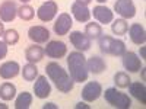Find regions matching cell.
<instances>
[{"mask_svg":"<svg viewBox=\"0 0 146 109\" xmlns=\"http://www.w3.org/2000/svg\"><path fill=\"white\" fill-rule=\"evenodd\" d=\"M45 73H47L48 79L54 83V86L58 92L70 93L73 90V87H75L73 79L70 77V74L58 63H56V61L48 63L45 66Z\"/></svg>","mask_w":146,"mask_h":109,"instance_id":"1","label":"cell"},{"mask_svg":"<svg viewBox=\"0 0 146 109\" xmlns=\"http://www.w3.org/2000/svg\"><path fill=\"white\" fill-rule=\"evenodd\" d=\"M67 68H69V74L73 79L75 83H83L88 80L89 71L86 67V57L83 55L80 51H72L67 58Z\"/></svg>","mask_w":146,"mask_h":109,"instance_id":"2","label":"cell"},{"mask_svg":"<svg viewBox=\"0 0 146 109\" xmlns=\"http://www.w3.org/2000/svg\"><path fill=\"white\" fill-rule=\"evenodd\" d=\"M98 47L102 54L105 55H113V57H121L127 50H126V44L124 41L113 38L110 35H101L98 38Z\"/></svg>","mask_w":146,"mask_h":109,"instance_id":"3","label":"cell"},{"mask_svg":"<svg viewBox=\"0 0 146 109\" xmlns=\"http://www.w3.org/2000/svg\"><path fill=\"white\" fill-rule=\"evenodd\" d=\"M104 99L108 105H111L113 108L117 109H129L131 106V99L130 96L117 90V87H108L105 89Z\"/></svg>","mask_w":146,"mask_h":109,"instance_id":"4","label":"cell"},{"mask_svg":"<svg viewBox=\"0 0 146 109\" xmlns=\"http://www.w3.org/2000/svg\"><path fill=\"white\" fill-rule=\"evenodd\" d=\"M102 95V86L100 81H88L86 84L83 86L80 96H82V100H85L86 103L95 102L96 99H100V96Z\"/></svg>","mask_w":146,"mask_h":109,"instance_id":"5","label":"cell"},{"mask_svg":"<svg viewBox=\"0 0 146 109\" xmlns=\"http://www.w3.org/2000/svg\"><path fill=\"white\" fill-rule=\"evenodd\" d=\"M58 12V5L54 2V0H47V2H44L38 10H36V16H38V19L41 22H51L56 15Z\"/></svg>","mask_w":146,"mask_h":109,"instance_id":"6","label":"cell"},{"mask_svg":"<svg viewBox=\"0 0 146 109\" xmlns=\"http://www.w3.org/2000/svg\"><path fill=\"white\" fill-rule=\"evenodd\" d=\"M44 54H47V57H50L53 60H60L67 55V47L63 41H48L47 47L44 48Z\"/></svg>","mask_w":146,"mask_h":109,"instance_id":"7","label":"cell"},{"mask_svg":"<svg viewBox=\"0 0 146 109\" xmlns=\"http://www.w3.org/2000/svg\"><path fill=\"white\" fill-rule=\"evenodd\" d=\"M114 10L123 19H133L136 16V6L133 0H117L114 3Z\"/></svg>","mask_w":146,"mask_h":109,"instance_id":"8","label":"cell"},{"mask_svg":"<svg viewBox=\"0 0 146 109\" xmlns=\"http://www.w3.org/2000/svg\"><path fill=\"white\" fill-rule=\"evenodd\" d=\"M123 67L129 71V73H139L140 68L143 67V63L142 60L139 58V55L133 51H126L123 55Z\"/></svg>","mask_w":146,"mask_h":109,"instance_id":"9","label":"cell"},{"mask_svg":"<svg viewBox=\"0 0 146 109\" xmlns=\"http://www.w3.org/2000/svg\"><path fill=\"white\" fill-rule=\"evenodd\" d=\"M69 39H70V44L76 48V51L85 53L91 48V39L85 35V32L82 33L80 31H73L69 35Z\"/></svg>","mask_w":146,"mask_h":109,"instance_id":"10","label":"cell"},{"mask_svg":"<svg viewBox=\"0 0 146 109\" xmlns=\"http://www.w3.org/2000/svg\"><path fill=\"white\" fill-rule=\"evenodd\" d=\"M72 25H73V19H72V16H70L69 13H60L58 18H57L56 22H54L53 29H54L56 35L63 36V35H67V33L70 32Z\"/></svg>","mask_w":146,"mask_h":109,"instance_id":"11","label":"cell"},{"mask_svg":"<svg viewBox=\"0 0 146 109\" xmlns=\"http://www.w3.org/2000/svg\"><path fill=\"white\" fill-rule=\"evenodd\" d=\"M18 16V5L13 0H5L0 5V20L2 22H13Z\"/></svg>","mask_w":146,"mask_h":109,"instance_id":"12","label":"cell"},{"mask_svg":"<svg viewBox=\"0 0 146 109\" xmlns=\"http://www.w3.org/2000/svg\"><path fill=\"white\" fill-rule=\"evenodd\" d=\"M28 38L34 42V44H44L50 41V31L42 25H36V26H31L28 29Z\"/></svg>","mask_w":146,"mask_h":109,"instance_id":"13","label":"cell"},{"mask_svg":"<svg viewBox=\"0 0 146 109\" xmlns=\"http://www.w3.org/2000/svg\"><path fill=\"white\" fill-rule=\"evenodd\" d=\"M34 93L38 99H47L51 95V84L45 76H38L34 83Z\"/></svg>","mask_w":146,"mask_h":109,"instance_id":"14","label":"cell"},{"mask_svg":"<svg viewBox=\"0 0 146 109\" xmlns=\"http://www.w3.org/2000/svg\"><path fill=\"white\" fill-rule=\"evenodd\" d=\"M91 15H94V18L98 20L100 23H104V25L111 23L114 20V12L110 9V7L102 6V5L95 6L94 10H91Z\"/></svg>","mask_w":146,"mask_h":109,"instance_id":"15","label":"cell"},{"mask_svg":"<svg viewBox=\"0 0 146 109\" xmlns=\"http://www.w3.org/2000/svg\"><path fill=\"white\" fill-rule=\"evenodd\" d=\"M129 36L130 41L136 45H143L146 42V31L143 28L142 23H131V26L129 28Z\"/></svg>","mask_w":146,"mask_h":109,"instance_id":"16","label":"cell"},{"mask_svg":"<svg viewBox=\"0 0 146 109\" xmlns=\"http://www.w3.org/2000/svg\"><path fill=\"white\" fill-rule=\"evenodd\" d=\"M21 73V66L18 61H6L0 66V77L3 80H10Z\"/></svg>","mask_w":146,"mask_h":109,"instance_id":"17","label":"cell"},{"mask_svg":"<svg viewBox=\"0 0 146 109\" xmlns=\"http://www.w3.org/2000/svg\"><path fill=\"white\" fill-rule=\"evenodd\" d=\"M70 10H72L73 18H75L78 22H89V19L92 16L89 7L82 5V3H79V2H73Z\"/></svg>","mask_w":146,"mask_h":109,"instance_id":"18","label":"cell"},{"mask_svg":"<svg viewBox=\"0 0 146 109\" xmlns=\"http://www.w3.org/2000/svg\"><path fill=\"white\" fill-rule=\"evenodd\" d=\"M86 67L92 74H101L107 70V63L101 55H92L86 60Z\"/></svg>","mask_w":146,"mask_h":109,"instance_id":"19","label":"cell"},{"mask_svg":"<svg viewBox=\"0 0 146 109\" xmlns=\"http://www.w3.org/2000/svg\"><path fill=\"white\" fill-rule=\"evenodd\" d=\"M44 48L40 47V44H32L27 48V51H25V57L28 60V63H40L42 61V58H44Z\"/></svg>","mask_w":146,"mask_h":109,"instance_id":"20","label":"cell"},{"mask_svg":"<svg viewBox=\"0 0 146 109\" xmlns=\"http://www.w3.org/2000/svg\"><path fill=\"white\" fill-rule=\"evenodd\" d=\"M129 92L130 95L135 98L136 100H139L142 105L146 103V86L140 81H131L129 84Z\"/></svg>","mask_w":146,"mask_h":109,"instance_id":"21","label":"cell"},{"mask_svg":"<svg viewBox=\"0 0 146 109\" xmlns=\"http://www.w3.org/2000/svg\"><path fill=\"white\" fill-rule=\"evenodd\" d=\"M102 33H104L102 32V26L100 25V23H96V22H88L86 25H85V35H86L91 41L92 39H98Z\"/></svg>","mask_w":146,"mask_h":109,"instance_id":"22","label":"cell"},{"mask_svg":"<svg viewBox=\"0 0 146 109\" xmlns=\"http://www.w3.org/2000/svg\"><path fill=\"white\" fill-rule=\"evenodd\" d=\"M15 96H16V86L13 83L5 81L0 86V98L3 100H12V99H15Z\"/></svg>","mask_w":146,"mask_h":109,"instance_id":"23","label":"cell"},{"mask_svg":"<svg viewBox=\"0 0 146 109\" xmlns=\"http://www.w3.org/2000/svg\"><path fill=\"white\" fill-rule=\"evenodd\" d=\"M22 71V77L25 81H34L36 77H38V68L34 63H28L23 66V68H21Z\"/></svg>","mask_w":146,"mask_h":109,"instance_id":"24","label":"cell"},{"mask_svg":"<svg viewBox=\"0 0 146 109\" xmlns=\"http://www.w3.org/2000/svg\"><path fill=\"white\" fill-rule=\"evenodd\" d=\"M32 105V95L29 92H22L18 95L15 100V108L16 109H28Z\"/></svg>","mask_w":146,"mask_h":109,"instance_id":"25","label":"cell"},{"mask_svg":"<svg viewBox=\"0 0 146 109\" xmlns=\"http://www.w3.org/2000/svg\"><path fill=\"white\" fill-rule=\"evenodd\" d=\"M111 31H113L114 35H118V36L126 35L127 31H129V23H127V20L123 19V18L113 20V22H111Z\"/></svg>","mask_w":146,"mask_h":109,"instance_id":"26","label":"cell"},{"mask_svg":"<svg viewBox=\"0 0 146 109\" xmlns=\"http://www.w3.org/2000/svg\"><path fill=\"white\" fill-rule=\"evenodd\" d=\"M130 83H131V79L126 71H117L114 74V84L118 89H127Z\"/></svg>","mask_w":146,"mask_h":109,"instance_id":"27","label":"cell"},{"mask_svg":"<svg viewBox=\"0 0 146 109\" xmlns=\"http://www.w3.org/2000/svg\"><path fill=\"white\" fill-rule=\"evenodd\" d=\"M18 16L22 19V20H31V19H34V16H35V10H34V7L31 6V5H28V3H23L21 7H18Z\"/></svg>","mask_w":146,"mask_h":109,"instance_id":"28","label":"cell"},{"mask_svg":"<svg viewBox=\"0 0 146 109\" xmlns=\"http://www.w3.org/2000/svg\"><path fill=\"white\" fill-rule=\"evenodd\" d=\"M3 41L7 44V45H15L19 42V32L16 29H6L5 33H3Z\"/></svg>","mask_w":146,"mask_h":109,"instance_id":"29","label":"cell"},{"mask_svg":"<svg viewBox=\"0 0 146 109\" xmlns=\"http://www.w3.org/2000/svg\"><path fill=\"white\" fill-rule=\"evenodd\" d=\"M7 51H9L7 44H6L5 41H0V60L6 58V55H7Z\"/></svg>","mask_w":146,"mask_h":109,"instance_id":"30","label":"cell"},{"mask_svg":"<svg viewBox=\"0 0 146 109\" xmlns=\"http://www.w3.org/2000/svg\"><path fill=\"white\" fill-rule=\"evenodd\" d=\"M42 109H58V106L53 102H48V103H44L42 105Z\"/></svg>","mask_w":146,"mask_h":109,"instance_id":"31","label":"cell"},{"mask_svg":"<svg viewBox=\"0 0 146 109\" xmlns=\"http://www.w3.org/2000/svg\"><path fill=\"white\" fill-rule=\"evenodd\" d=\"M80 108H83V109H89L91 106L89 105H86V102H79V103H76V109H80Z\"/></svg>","mask_w":146,"mask_h":109,"instance_id":"32","label":"cell"},{"mask_svg":"<svg viewBox=\"0 0 146 109\" xmlns=\"http://www.w3.org/2000/svg\"><path fill=\"white\" fill-rule=\"evenodd\" d=\"M5 22H2L0 20V36H3V33H5Z\"/></svg>","mask_w":146,"mask_h":109,"instance_id":"33","label":"cell"},{"mask_svg":"<svg viewBox=\"0 0 146 109\" xmlns=\"http://www.w3.org/2000/svg\"><path fill=\"white\" fill-rule=\"evenodd\" d=\"M140 57H142L140 60H145V58H146V48H145V47L140 48Z\"/></svg>","mask_w":146,"mask_h":109,"instance_id":"34","label":"cell"},{"mask_svg":"<svg viewBox=\"0 0 146 109\" xmlns=\"http://www.w3.org/2000/svg\"><path fill=\"white\" fill-rule=\"evenodd\" d=\"M76 2H79V3H82V5H85V6H88L92 0H76Z\"/></svg>","mask_w":146,"mask_h":109,"instance_id":"35","label":"cell"},{"mask_svg":"<svg viewBox=\"0 0 146 109\" xmlns=\"http://www.w3.org/2000/svg\"><path fill=\"white\" fill-rule=\"evenodd\" d=\"M145 70H146L145 67H142V68H140V71H142V80H143V81H145Z\"/></svg>","mask_w":146,"mask_h":109,"instance_id":"36","label":"cell"},{"mask_svg":"<svg viewBox=\"0 0 146 109\" xmlns=\"http://www.w3.org/2000/svg\"><path fill=\"white\" fill-rule=\"evenodd\" d=\"M9 106L7 105H5V103H0V109H7Z\"/></svg>","mask_w":146,"mask_h":109,"instance_id":"37","label":"cell"},{"mask_svg":"<svg viewBox=\"0 0 146 109\" xmlns=\"http://www.w3.org/2000/svg\"><path fill=\"white\" fill-rule=\"evenodd\" d=\"M21 2H22V5H23V3H28V2H31V0H21Z\"/></svg>","mask_w":146,"mask_h":109,"instance_id":"38","label":"cell"},{"mask_svg":"<svg viewBox=\"0 0 146 109\" xmlns=\"http://www.w3.org/2000/svg\"><path fill=\"white\" fill-rule=\"evenodd\" d=\"M96 2H98V3H105L107 0H96Z\"/></svg>","mask_w":146,"mask_h":109,"instance_id":"39","label":"cell"}]
</instances>
